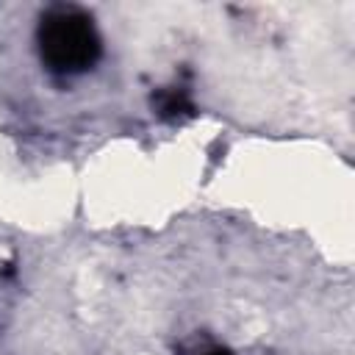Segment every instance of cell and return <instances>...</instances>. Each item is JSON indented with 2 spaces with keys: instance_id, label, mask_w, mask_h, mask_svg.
<instances>
[{
  "instance_id": "cell-1",
  "label": "cell",
  "mask_w": 355,
  "mask_h": 355,
  "mask_svg": "<svg viewBox=\"0 0 355 355\" xmlns=\"http://www.w3.org/2000/svg\"><path fill=\"white\" fill-rule=\"evenodd\" d=\"M36 42L44 67L55 75H80L92 69L103 53L92 14L67 3L50 6L39 17Z\"/></svg>"
},
{
  "instance_id": "cell-2",
  "label": "cell",
  "mask_w": 355,
  "mask_h": 355,
  "mask_svg": "<svg viewBox=\"0 0 355 355\" xmlns=\"http://www.w3.org/2000/svg\"><path fill=\"white\" fill-rule=\"evenodd\" d=\"M153 108L166 122H183V119L194 116V103H191V97H189V92L183 86L158 89L153 94Z\"/></svg>"
}]
</instances>
